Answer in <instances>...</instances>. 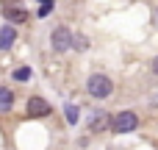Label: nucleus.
<instances>
[{
  "label": "nucleus",
  "instance_id": "f257e3e1",
  "mask_svg": "<svg viewBox=\"0 0 158 150\" xmlns=\"http://www.w3.org/2000/svg\"><path fill=\"white\" fill-rule=\"evenodd\" d=\"M86 92H89L92 97L103 100V97H108V95L114 92V84H111V78H108V75H103V72H94V75L86 81Z\"/></svg>",
  "mask_w": 158,
  "mask_h": 150
},
{
  "label": "nucleus",
  "instance_id": "f03ea898",
  "mask_svg": "<svg viewBox=\"0 0 158 150\" xmlns=\"http://www.w3.org/2000/svg\"><path fill=\"white\" fill-rule=\"evenodd\" d=\"M72 39H75V33H72L67 25H58V28H53V33H50V45H53L56 53H67V50L72 47Z\"/></svg>",
  "mask_w": 158,
  "mask_h": 150
},
{
  "label": "nucleus",
  "instance_id": "7ed1b4c3",
  "mask_svg": "<svg viewBox=\"0 0 158 150\" xmlns=\"http://www.w3.org/2000/svg\"><path fill=\"white\" fill-rule=\"evenodd\" d=\"M136 125H139V117H136L133 111H119V114L111 120V128H114L117 134H128V131H136Z\"/></svg>",
  "mask_w": 158,
  "mask_h": 150
},
{
  "label": "nucleus",
  "instance_id": "20e7f679",
  "mask_svg": "<svg viewBox=\"0 0 158 150\" xmlns=\"http://www.w3.org/2000/svg\"><path fill=\"white\" fill-rule=\"evenodd\" d=\"M50 111H53V106H50L44 97H39V95H36V97H31V100H28V117H47Z\"/></svg>",
  "mask_w": 158,
  "mask_h": 150
},
{
  "label": "nucleus",
  "instance_id": "39448f33",
  "mask_svg": "<svg viewBox=\"0 0 158 150\" xmlns=\"http://www.w3.org/2000/svg\"><path fill=\"white\" fill-rule=\"evenodd\" d=\"M14 39H17V31H14L11 25H3V28H0V50H8V47L14 45Z\"/></svg>",
  "mask_w": 158,
  "mask_h": 150
},
{
  "label": "nucleus",
  "instance_id": "423d86ee",
  "mask_svg": "<svg viewBox=\"0 0 158 150\" xmlns=\"http://www.w3.org/2000/svg\"><path fill=\"white\" fill-rule=\"evenodd\" d=\"M11 106H14V92L8 86H0V114L11 111Z\"/></svg>",
  "mask_w": 158,
  "mask_h": 150
},
{
  "label": "nucleus",
  "instance_id": "0eeeda50",
  "mask_svg": "<svg viewBox=\"0 0 158 150\" xmlns=\"http://www.w3.org/2000/svg\"><path fill=\"white\" fill-rule=\"evenodd\" d=\"M3 17L8 19V22H25V17H28V11L19 6V8H6L3 11Z\"/></svg>",
  "mask_w": 158,
  "mask_h": 150
},
{
  "label": "nucleus",
  "instance_id": "6e6552de",
  "mask_svg": "<svg viewBox=\"0 0 158 150\" xmlns=\"http://www.w3.org/2000/svg\"><path fill=\"white\" fill-rule=\"evenodd\" d=\"M108 125V114H94V120H92V131H103Z\"/></svg>",
  "mask_w": 158,
  "mask_h": 150
},
{
  "label": "nucleus",
  "instance_id": "1a4fd4ad",
  "mask_svg": "<svg viewBox=\"0 0 158 150\" xmlns=\"http://www.w3.org/2000/svg\"><path fill=\"white\" fill-rule=\"evenodd\" d=\"M78 114H81L78 106H67V122L69 125H78Z\"/></svg>",
  "mask_w": 158,
  "mask_h": 150
},
{
  "label": "nucleus",
  "instance_id": "9d476101",
  "mask_svg": "<svg viewBox=\"0 0 158 150\" xmlns=\"http://www.w3.org/2000/svg\"><path fill=\"white\" fill-rule=\"evenodd\" d=\"M28 78H31V70H28V67L14 70V81H28Z\"/></svg>",
  "mask_w": 158,
  "mask_h": 150
},
{
  "label": "nucleus",
  "instance_id": "9b49d317",
  "mask_svg": "<svg viewBox=\"0 0 158 150\" xmlns=\"http://www.w3.org/2000/svg\"><path fill=\"white\" fill-rule=\"evenodd\" d=\"M72 45H75L78 50H86V47H89V39H83L81 33H75V39H72Z\"/></svg>",
  "mask_w": 158,
  "mask_h": 150
},
{
  "label": "nucleus",
  "instance_id": "f8f14e48",
  "mask_svg": "<svg viewBox=\"0 0 158 150\" xmlns=\"http://www.w3.org/2000/svg\"><path fill=\"white\" fill-rule=\"evenodd\" d=\"M50 8H53V3H42V6H39V17H47Z\"/></svg>",
  "mask_w": 158,
  "mask_h": 150
},
{
  "label": "nucleus",
  "instance_id": "ddd939ff",
  "mask_svg": "<svg viewBox=\"0 0 158 150\" xmlns=\"http://www.w3.org/2000/svg\"><path fill=\"white\" fill-rule=\"evenodd\" d=\"M153 72L158 75V58H153Z\"/></svg>",
  "mask_w": 158,
  "mask_h": 150
},
{
  "label": "nucleus",
  "instance_id": "4468645a",
  "mask_svg": "<svg viewBox=\"0 0 158 150\" xmlns=\"http://www.w3.org/2000/svg\"><path fill=\"white\" fill-rule=\"evenodd\" d=\"M39 3H53V0H39Z\"/></svg>",
  "mask_w": 158,
  "mask_h": 150
}]
</instances>
